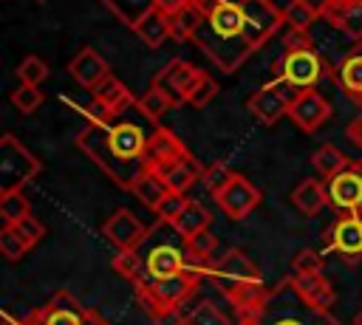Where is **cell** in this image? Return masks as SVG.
Instances as JSON below:
<instances>
[{"instance_id":"cell-1","label":"cell","mask_w":362,"mask_h":325,"mask_svg":"<svg viewBox=\"0 0 362 325\" xmlns=\"http://www.w3.org/2000/svg\"><path fill=\"white\" fill-rule=\"evenodd\" d=\"M76 144L85 150L88 158L99 164L105 175H110L119 187L133 189L136 181L147 172L144 150H147V136L141 133L139 124L122 122V124H88L79 136Z\"/></svg>"},{"instance_id":"cell-2","label":"cell","mask_w":362,"mask_h":325,"mask_svg":"<svg viewBox=\"0 0 362 325\" xmlns=\"http://www.w3.org/2000/svg\"><path fill=\"white\" fill-rule=\"evenodd\" d=\"M206 271H212V268L209 266H198V268L175 274L170 280H150L147 274H141L133 283V291H136V300L141 302V308L153 317L161 308H181L198 291V285L206 277Z\"/></svg>"},{"instance_id":"cell-3","label":"cell","mask_w":362,"mask_h":325,"mask_svg":"<svg viewBox=\"0 0 362 325\" xmlns=\"http://www.w3.org/2000/svg\"><path fill=\"white\" fill-rule=\"evenodd\" d=\"M37 172H40V161L14 136H3L0 138V192L23 189V184L31 181Z\"/></svg>"},{"instance_id":"cell-4","label":"cell","mask_w":362,"mask_h":325,"mask_svg":"<svg viewBox=\"0 0 362 325\" xmlns=\"http://www.w3.org/2000/svg\"><path fill=\"white\" fill-rule=\"evenodd\" d=\"M37 317L42 325H107L105 317L88 305H82L71 291L59 288L51 294V300L37 308Z\"/></svg>"},{"instance_id":"cell-5","label":"cell","mask_w":362,"mask_h":325,"mask_svg":"<svg viewBox=\"0 0 362 325\" xmlns=\"http://www.w3.org/2000/svg\"><path fill=\"white\" fill-rule=\"evenodd\" d=\"M303 96V90L297 85H291L288 79H277L266 88H260L252 99H249V110L263 122V124H274L283 113H288V107Z\"/></svg>"},{"instance_id":"cell-6","label":"cell","mask_w":362,"mask_h":325,"mask_svg":"<svg viewBox=\"0 0 362 325\" xmlns=\"http://www.w3.org/2000/svg\"><path fill=\"white\" fill-rule=\"evenodd\" d=\"M212 274H215V280L221 285V294L229 291V288H235V285H240V283H257V280H263V274L255 266V260L246 257L240 249H226L218 257V263L212 266Z\"/></svg>"},{"instance_id":"cell-7","label":"cell","mask_w":362,"mask_h":325,"mask_svg":"<svg viewBox=\"0 0 362 325\" xmlns=\"http://www.w3.org/2000/svg\"><path fill=\"white\" fill-rule=\"evenodd\" d=\"M201 73H204V71H198L195 65H189V62H184V59H170V62L156 73L153 85H156L158 90H164V93L173 99V105H181V102H187V96H189V90L195 88V82L201 79Z\"/></svg>"},{"instance_id":"cell-8","label":"cell","mask_w":362,"mask_h":325,"mask_svg":"<svg viewBox=\"0 0 362 325\" xmlns=\"http://www.w3.org/2000/svg\"><path fill=\"white\" fill-rule=\"evenodd\" d=\"M328 203L339 212H359L362 209V164H351L339 175L328 181Z\"/></svg>"},{"instance_id":"cell-9","label":"cell","mask_w":362,"mask_h":325,"mask_svg":"<svg viewBox=\"0 0 362 325\" xmlns=\"http://www.w3.org/2000/svg\"><path fill=\"white\" fill-rule=\"evenodd\" d=\"M102 235L116 249H139L144 243V237H147V226L130 209H116L102 223Z\"/></svg>"},{"instance_id":"cell-10","label":"cell","mask_w":362,"mask_h":325,"mask_svg":"<svg viewBox=\"0 0 362 325\" xmlns=\"http://www.w3.org/2000/svg\"><path fill=\"white\" fill-rule=\"evenodd\" d=\"M215 201H218L221 212H226V218L243 220V218L260 203V189H257L249 178H243V175L235 172V178L229 181V187H226Z\"/></svg>"},{"instance_id":"cell-11","label":"cell","mask_w":362,"mask_h":325,"mask_svg":"<svg viewBox=\"0 0 362 325\" xmlns=\"http://www.w3.org/2000/svg\"><path fill=\"white\" fill-rule=\"evenodd\" d=\"M204 263H187V257L181 254V249L170 246V243H158L144 254V274L150 280H170L175 274H184L189 268H198Z\"/></svg>"},{"instance_id":"cell-12","label":"cell","mask_w":362,"mask_h":325,"mask_svg":"<svg viewBox=\"0 0 362 325\" xmlns=\"http://www.w3.org/2000/svg\"><path fill=\"white\" fill-rule=\"evenodd\" d=\"M187 155V147L175 138V133H170L167 127H156V133L147 138V150H144V161H147V172H161L170 164L181 161Z\"/></svg>"},{"instance_id":"cell-13","label":"cell","mask_w":362,"mask_h":325,"mask_svg":"<svg viewBox=\"0 0 362 325\" xmlns=\"http://www.w3.org/2000/svg\"><path fill=\"white\" fill-rule=\"evenodd\" d=\"M223 297H226L229 305L238 311L240 322H252V319H257L260 311L266 308V302H269V297H272V288H266L263 280H257V283H240V285L223 291Z\"/></svg>"},{"instance_id":"cell-14","label":"cell","mask_w":362,"mask_h":325,"mask_svg":"<svg viewBox=\"0 0 362 325\" xmlns=\"http://www.w3.org/2000/svg\"><path fill=\"white\" fill-rule=\"evenodd\" d=\"M328 246H331L337 254L348 257V260L359 257V254H362V215H359V212L342 215V218L334 223V229H331Z\"/></svg>"},{"instance_id":"cell-15","label":"cell","mask_w":362,"mask_h":325,"mask_svg":"<svg viewBox=\"0 0 362 325\" xmlns=\"http://www.w3.org/2000/svg\"><path fill=\"white\" fill-rule=\"evenodd\" d=\"M328 116H331V105L317 90H303V96L288 107V119L305 133H314Z\"/></svg>"},{"instance_id":"cell-16","label":"cell","mask_w":362,"mask_h":325,"mask_svg":"<svg viewBox=\"0 0 362 325\" xmlns=\"http://www.w3.org/2000/svg\"><path fill=\"white\" fill-rule=\"evenodd\" d=\"M68 73H71L82 88L96 90V88L110 76V68H107V62L102 59L99 51H93V48H82V51L71 59Z\"/></svg>"},{"instance_id":"cell-17","label":"cell","mask_w":362,"mask_h":325,"mask_svg":"<svg viewBox=\"0 0 362 325\" xmlns=\"http://www.w3.org/2000/svg\"><path fill=\"white\" fill-rule=\"evenodd\" d=\"M288 283H291L294 294H297L308 308L331 311V305H334V288H331V283H328L322 274H294Z\"/></svg>"},{"instance_id":"cell-18","label":"cell","mask_w":362,"mask_h":325,"mask_svg":"<svg viewBox=\"0 0 362 325\" xmlns=\"http://www.w3.org/2000/svg\"><path fill=\"white\" fill-rule=\"evenodd\" d=\"M320 71H322V65L314 51H300V54L283 57V79H288L300 90H311V85L320 79Z\"/></svg>"},{"instance_id":"cell-19","label":"cell","mask_w":362,"mask_h":325,"mask_svg":"<svg viewBox=\"0 0 362 325\" xmlns=\"http://www.w3.org/2000/svg\"><path fill=\"white\" fill-rule=\"evenodd\" d=\"M246 325H339V322L331 317V311H317V308H308L303 302V311H294V314L272 317L269 311H260V317L246 322Z\"/></svg>"},{"instance_id":"cell-20","label":"cell","mask_w":362,"mask_h":325,"mask_svg":"<svg viewBox=\"0 0 362 325\" xmlns=\"http://www.w3.org/2000/svg\"><path fill=\"white\" fill-rule=\"evenodd\" d=\"M328 20L351 40H362V0H334Z\"/></svg>"},{"instance_id":"cell-21","label":"cell","mask_w":362,"mask_h":325,"mask_svg":"<svg viewBox=\"0 0 362 325\" xmlns=\"http://www.w3.org/2000/svg\"><path fill=\"white\" fill-rule=\"evenodd\" d=\"M158 175L164 178V184H167V189H170V192H187V189H189V184H192V181H198V178L204 175V167H201V161H198V158H192V155L187 153L181 161L170 164V167H167V170H161Z\"/></svg>"},{"instance_id":"cell-22","label":"cell","mask_w":362,"mask_h":325,"mask_svg":"<svg viewBox=\"0 0 362 325\" xmlns=\"http://www.w3.org/2000/svg\"><path fill=\"white\" fill-rule=\"evenodd\" d=\"M209 223H212V215H209V209L204 206V203H198V201H187V206L181 209V215L170 223L184 240H189V237H195V235H201V232H206L209 229Z\"/></svg>"},{"instance_id":"cell-23","label":"cell","mask_w":362,"mask_h":325,"mask_svg":"<svg viewBox=\"0 0 362 325\" xmlns=\"http://www.w3.org/2000/svg\"><path fill=\"white\" fill-rule=\"evenodd\" d=\"M291 203H294L305 218H311V215H317V212L328 203V189H325L317 178H305V181H300L297 189L291 192Z\"/></svg>"},{"instance_id":"cell-24","label":"cell","mask_w":362,"mask_h":325,"mask_svg":"<svg viewBox=\"0 0 362 325\" xmlns=\"http://www.w3.org/2000/svg\"><path fill=\"white\" fill-rule=\"evenodd\" d=\"M204 23H206V14H204L198 6L189 3V6L178 8L175 14H170V37H173L175 42H184V40L195 37Z\"/></svg>"},{"instance_id":"cell-25","label":"cell","mask_w":362,"mask_h":325,"mask_svg":"<svg viewBox=\"0 0 362 325\" xmlns=\"http://www.w3.org/2000/svg\"><path fill=\"white\" fill-rule=\"evenodd\" d=\"M133 31H136V34L141 37V42L150 45V48H158L164 40H173V37H170V14L161 11V8H153Z\"/></svg>"},{"instance_id":"cell-26","label":"cell","mask_w":362,"mask_h":325,"mask_svg":"<svg viewBox=\"0 0 362 325\" xmlns=\"http://www.w3.org/2000/svg\"><path fill=\"white\" fill-rule=\"evenodd\" d=\"M124 25L136 28L153 8H158V0H102Z\"/></svg>"},{"instance_id":"cell-27","label":"cell","mask_w":362,"mask_h":325,"mask_svg":"<svg viewBox=\"0 0 362 325\" xmlns=\"http://www.w3.org/2000/svg\"><path fill=\"white\" fill-rule=\"evenodd\" d=\"M311 164H314V170H317V175L320 178H334V175H339L342 170H348L351 167V161L334 147V144H322V147H317L314 153H311Z\"/></svg>"},{"instance_id":"cell-28","label":"cell","mask_w":362,"mask_h":325,"mask_svg":"<svg viewBox=\"0 0 362 325\" xmlns=\"http://www.w3.org/2000/svg\"><path fill=\"white\" fill-rule=\"evenodd\" d=\"M147 209H158V203L170 195V189H167V184H164V178L158 175V172H144L139 181H136V187L130 189Z\"/></svg>"},{"instance_id":"cell-29","label":"cell","mask_w":362,"mask_h":325,"mask_svg":"<svg viewBox=\"0 0 362 325\" xmlns=\"http://www.w3.org/2000/svg\"><path fill=\"white\" fill-rule=\"evenodd\" d=\"M93 99H99L102 105H107L110 107V113L113 116H119V113H124L127 110V105H130V90L110 73L96 90H93Z\"/></svg>"},{"instance_id":"cell-30","label":"cell","mask_w":362,"mask_h":325,"mask_svg":"<svg viewBox=\"0 0 362 325\" xmlns=\"http://www.w3.org/2000/svg\"><path fill=\"white\" fill-rule=\"evenodd\" d=\"M28 215H31V206H28V198L23 195V189L0 192V218L6 226H14Z\"/></svg>"},{"instance_id":"cell-31","label":"cell","mask_w":362,"mask_h":325,"mask_svg":"<svg viewBox=\"0 0 362 325\" xmlns=\"http://www.w3.org/2000/svg\"><path fill=\"white\" fill-rule=\"evenodd\" d=\"M110 266H113L116 274H122V277L130 280V283H136V280L144 274V257L139 254V249H119V252L113 254Z\"/></svg>"},{"instance_id":"cell-32","label":"cell","mask_w":362,"mask_h":325,"mask_svg":"<svg viewBox=\"0 0 362 325\" xmlns=\"http://www.w3.org/2000/svg\"><path fill=\"white\" fill-rule=\"evenodd\" d=\"M170 107H173V99H170L164 90H158L156 85L139 99V110H141L147 119H153V122H158Z\"/></svg>"},{"instance_id":"cell-33","label":"cell","mask_w":362,"mask_h":325,"mask_svg":"<svg viewBox=\"0 0 362 325\" xmlns=\"http://www.w3.org/2000/svg\"><path fill=\"white\" fill-rule=\"evenodd\" d=\"M235 178V172L226 167V164H221V161H215L212 167H206L204 170V175H201V181H204V189L212 195V198H218L226 187H229V181Z\"/></svg>"},{"instance_id":"cell-34","label":"cell","mask_w":362,"mask_h":325,"mask_svg":"<svg viewBox=\"0 0 362 325\" xmlns=\"http://www.w3.org/2000/svg\"><path fill=\"white\" fill-rule=\"evenodd\" d=\"M215 249H218V237H215L209 229L187 240V254H189L192 263H204V266H209V257H212Z\"/></svg>"},{"instance_id":"cell-35","label":"cell","mask_w":362,"mask_h":325,"mask_svg":"<svg viewBox=\"0 0 362 325\" xmlns=\"http://www.w3.org/2000/svg\"><path fill=\"white\" fill-rule=\"evenodd\" d=\"M187 325H232V322L226 319V314H223L215 302L204 300V302H198V305L187 314Z\"/></svg>"},{"instance_id":"cell-36","label":"cell","mask_w":362,"mask_h":325,"mask_svg":"<svg viewBox=\"0 0 362 325\" xmlns=\"http://www.w3.org/2000/svg\"><path fill=\"white\" fill-rule=\"evenodd\" d=\"M17 76H20L23 85L40 88V82H45V76H48V65H45V59H40L37 54H31V57H25V59L17 65Z\"/></svg>"},{"instance_id":"cell-37","label":"cell","mask_w":362,"mask_h":325,"mask_svg":"<svg viewBox=\"0 0 362 325\" xmlns=\"http://www.w3.org/2000/svg\"><path fill=\"white\" fill-rule=\"evenodd\" d=\"M339 79H342V88L354 96L362 93V54H351L342 68H339Z\"/></svg>"},{"instance_id":"cell-38","label":"cell","mask_w":362,"mask_h":325,"mask_svg":"<svg viewBox=\"0 0 362 325\" xmlns=\"http://www.w3.org/2000/svg\"><path fill=\"white\" fill-rule=\"evenodd\" d=\"M31 246L25 243V237L14 226H3V232H0V252H3L6 260H23V254Z\"/></svg>"},{"instance_id":"cell-39","label":"cell","mask_w":362,"mask_h":325,"mask_svg":"<svg viewBox=\"0 0 362 325\" xmlns=\"http://www.w3.org/2000/svg\"><path fill=\"white\" fill-rule=\"evenodd\" d=\"M215 96H218V82H215L212 76L201 73V79L195 82V88H192L189 96H187V105H192V107H204V105H209Z\"/></svg>"},{"instance_id":"cell-40","label":"cell","mask_w":362,"mask_h":325,"mask_svg":"<svg viewBox=\"0 0 362 325\" xmlns=\"http://www.w3.org/2000/svg\"><path fill=\"white\" fill-rule=\"evenodd\" d=\"M291 266H294V274H322V254L320 252H314V249H300L297 254H294V260H291Z\"/></svg>"},{"instance_id":"cell-41","label":"cell","mask_w":362,"mask_h":325,"mask_svg":"<svg viewBox=\"0 0 362 325\" xmlns=\"http://www.w3.org/2000/svg\"><path fill=\"white\" fill-rule=\"evenodd\" d=\"M283 14H286V23H288L291 28H300V31H305V28L317 20V14H314L305 3H300V0H291V3L283 8Z\"/></svg>"},{"instance_id":"cell-42","label":"cell","mask_w":362,"mask_h":325,"mask_svg":"<svg viewBox=\"0 0 362 325\" xmlns=\"http://www.w3.org/2000/svg\"><path fill=\"white\" fill-rule=\"evenodd\" d=\"M42 102V93L40 88H31V85H20L14 93H11V105L20 110V113H34Z\"/></svg>"},{"instance_id":"cell-43","label":"cell","mask_w":362,"mask_h":325,"mask_svg":"<svg viewBox=\"0 0 362 325\" xmlns=\"http://www.w3.org/2000/svg\"><path fill=\"white\" fill-rule=\"evenodd\" d=\"M187 195L184 192H170L161 203H158V209H156V215H158V220H164V223H173L178 215H181V209L187 206Z\"/></svg>"},{"instance_id":"cell-44","label":"cell","mask_w":362,"mask_h":325,"mask_svg":"<svg viewBox=\"0 0 362 325\" xmlns=\"http://www.w3.org/2000/svg\"><path fill=\"white\" fill-rule=\"evenodd\" d=\"M14 229L25 237V243H28V246H37V243L45 237V226H42L34 215H28V218H23L20 223H14Z\"/></svg>"},{"instance_id":"cell-45","label":"cell","mask_w":362,"mask_h":325,"mask_svg":"<svg viewBox=\"0 0 362 325\" xmlns=\"http://www.w3.org/2000/svg\"><path fill=\"white\" fill-rule=\"evenodd\" d=\"M300 51H311V37L300 28H291L286 37V54H300Z\"/></svg>"},{"instance_id":"cell-46","label":"cell","mask_w":362,"mask_h":325,"mask_svg":"<svg viewBox=\"0 0 362 325\" xmlns=\"http://www.w3.org/2000/svg\"><path fill=\"white\" fill-rule=\"evenodd\" d=\"M150 319L153 325H187V314H181V308H161Z\"/></svg>"},{"instance_id":"cell-47","label":"cell","mask_w":362,"mask_h":325,"mask_svg":"<svg viewBox=\"0 0 362 325\" xmlns=\"http://www.w3.org/2000/svg\"><path fill=\"white\" fill-rule=\"evenodd\" d=\"M85 116L90 119V124H107L110 119H113V113H110V107L107 105H102L99 99H93L88 107H85Z\"/></svg>"},{"instance_id":"cell-48","label":"cell","mask_w":362,"mask_h":325,"mask_svg":"<svg viewBox=\"0 0 362 325\" xmlns=\"http://www.w3.org/2000/svg\"><path fill=\"white\" fill-rule=\"evenodd\" d=\"M345 133H348V138H351L356 147H362V116H356V119L345 127Z\"/></svg>"},{"instance_id":"cell-49","label":"cell","mask_w":362,"mask_h":325,"mask_svg":"<svg viewBox=\"0 0 362 325\" xmlns=\"http://www.w3.org/2000/svg\"><path fill=\"white\" fill-rule=\"evenodd\" d=\"M300 3H305L317 17H320V14H328V8L334 6V0H300Z\"/></svg>"},{"instance_id":"cell-50","label":"cell","mask_w":362,"mask_h":325,"mask_svg":"<svg viewBox=\"0 0 362 325\" xmlns=\"http://www.w3.org/2000/svg\"><path fill=\"white\" fill-rule=\"evenodd\" d=\"M218 3H229V6H243L246 0H218Z\"/></svg>"},{"instance_id":"cell-51","label":"cell","mask_w":362,"mask_h":325,"mask_svg":"<svg viewBox=\"0 0 362 325\" xmlns=\"http://www.w3.org/2000/svg\"><path fill=\"white\" fill-rule=\"evenodd\" d=\"M354 325H362V308L356 311V317H354Z\"/></svg>"}]
</instances>
